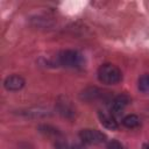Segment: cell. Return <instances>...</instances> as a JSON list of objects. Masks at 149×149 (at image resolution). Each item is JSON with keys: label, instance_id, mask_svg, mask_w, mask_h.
Here are the masks:
<instances>
[{"label": "cell", "instance_id": "10", "mask_svg": "<svg viewBox=\"0 0 149 149\" xmlns=\"http://www.w3.org/2000/svg\"><path fill=\"white\" fill-rule=\"evenodd\" d=\"M20 114L26 116H45V115H49L50 112L49 109H45V108H34V109H27L26 112H21Z\"/></svg>", "mask_w": 149, "mask_h": 149}, {"label": "cell", "instance_id": "2", "mask_svg": "<svg viewBox=\"0 0 149 149\" xmlns=\"http://www.w3.org/2000/svg\"><path fill=\"white\" fill-rule=\"evenodd\" d=\"M57 63L64 68H80L84 63V57L80 52L76 50H62L57 55Z\"/></svg>", "mask_w": 149, "mask_h": 149}, {"label": "cell", "instance_id": "4", "mask_svg": "<svg viewBox=\"0 0 149 149\" xmlns=\"http://www.w3.org/2000/svg\"><path fill=\"white\" fill-rule=\"evenodd\" d=\"M130 102V98L127 94H119L111 101V114L116 115L125 109V107Z\"/></svg>", "mask_w": 149, "mask_h": 149}, {"label": "cell", "instance_id": "6", "mask_svg": "<svg viewBox=\"0 0 149 149\" xmlns=\"http://www.w3.org/2000/svg\"><path fill=\"white\" fill-rule=\"evenodd\" d=\"M57 109L65 118H72L74 115V108H73L71 101H69L64 97L58 99V101H57Z\"/></svg>", "mask_w": 149, "mask_h": 149}, {"label": "cell", "instance_id": "7", "mask_svg": "<svg viewBox=\"0 0 149 149\" xmlns=\"http://www.w3.org/2000/svg\"><path fill=\"white\" fill-rule=\"evenodd\" d=\"M98 116H99V120H100L101 125H102L104 127H106L107 129L115 130V129L119 128L118 121L115 120V118H114L113 114H109V113H105V112L99 111V112H98Z\"/></svg>", "mask_w": 149, "mask_h": 149}, {"label": "cell", "instance_id": "12", "mask_svg": "<svg viewBox=\"0 0 149 149\" xmlns=\"http://www.w3.org/2000/svg\"><path fill=\"white\" fill-rule=\"evenodd\" d=\"M107 149H126L122 143H120L116 140H111L107 143Z\"/></svg>", "mask_w": 149, "mask_h": 149}, {"label": "cell", "instance_id": "8", "mask_svg": "<svg viewBox=\"0 0 149 149\" xmlns=\"http://www.w3.org/2000/svg\"><path fill=\"white\" fill-rule=\"evenodd\" d=\"M104 95L102 91L97 88V87H88L85 91H83L81 93V98L87 100V101H92V100H97L99 98H101Z\"/></svg>", "mask_w": 149, "mask_h": 149}, {"label": "cell", "instance_id": "13", "mask_svg": "<svg viewBox=\"0 0 149 149\" xmlns=\"http://www.w3.org/2000/svg\"><path fill=\"white\" fill-rule=\"evenodd\" d=\"M143 149H149V143H146V144H143Z\"/></svg>", "mask_w": 149, "mask_h": 149}, {"label": "cell", "instance_id": "1", "mask_svg": "<svg viewBox=\"0 0 149 149\" xmlns=\"http://www.w3.org/2000/svg\"><path fill=\"white\" fill-rule=\"evenodd\" d=\"M98 79L106 85H115L121 81L122 79V72L121 70L111 63H105L99 66L98 69Z\"/></svg>", "mask_w": 149, "mask_h": 149}, {"label": "cell", "instance_id": "11", "mask_svg": "<svg viewBox=\"0 0 149 149\" xmlns=\"http://www.w3.org/2000/svg\"><path fill=\"white\" fill-rule=\"evenodd\" d=\"M137 86H139V90H140L141 92L149 94V74H148V73L142 74V76L139 78Z\"/></svg>", "mask_w": 149, "mask_h": 149}, {"label": "cell", "instance_id": "5", "mask_svg": "<svg viewBox=\"0 0 149 149\" xmlns=\"http://www.w3.org/2000/svg\"><path fill=\"white\" fill-rule=\"evenodd\" d=\"M24 84H26L24 79L19 74L8 76L3 80V86L7 91H19L24 86Z\"/></svg>", "mask_w": 149, "mask_h": 149}, {"label": "cell", "instance_id": "3", "mask_svg": "<svg viewBox=\"0 0 149 149\" xmlns=\"http://www.w3.org/2000/svg\"><path fill=\"white\" fill-rule=\"evenodd\" d=\"M79 139L87 144H100L106 141V134L98 129H83L79 132Z\"/></svg>", "mask_w": 149, "mask_h": 149}, {"label": "cell", "instance_id": "9", "mask_svg": "<svg viewBox=\"0 0 149 149\" xmlns=\"http://www.w3.org/2000/svg\"><path fill=\"white\" fill-rule=\"evenodd\" d=\"M122 125L126 127V128H129V129H133V128H136L140 126V118L135 114H129V115H126L123 119H122Z\"/></svg>", "mask_w": 149, "mask_h": 149}]
</instances>
